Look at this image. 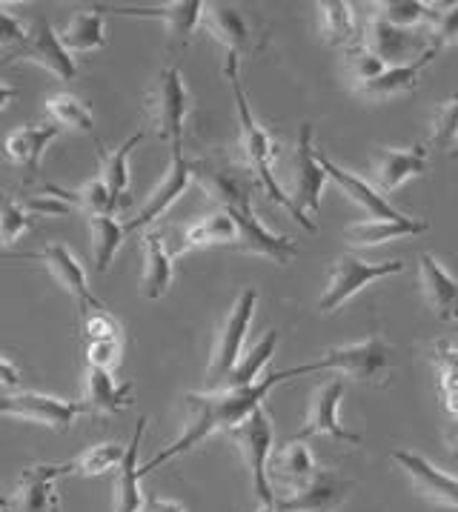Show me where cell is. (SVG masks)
<instances>
[{
    "label": "cell",
    "mask_w": 458,
    "mask_h": 512,
    "mask_svg": "<svg viewBox=\"0 0 458 512\" xmlns=\"http://www.w3.org/2000/svg\"><path fill=\"white\" fill-rule=\"evenodd\" d=\"M290 381V372H272L267 378H261L258 384L244 387V390H212V392H189L187 407L189 418L184 432L169 444L167 450H161L152 461H146L141 467V478L149 475L152 470L164 467L167 461L187 455L189 450H195L198 444H204L209 435L215 432H229L232 427H238L244 418H250L258 407H264V398L270 395L278 384Z\"/></svg>",
    "instance_id": "cell-1"
},
{
    "label": "cell",
    "mask_w": 458,
    "mask_h": 512,
    "mask_svg": "<svg viewBox=\"0 0 458 512\" xmlns=\"http://www.w3.org/2000/svg\"><path fill=\"white\" fill-rule=\"evenodd\" d=\"M192 175H195V184L207 192L209 201H215L232 218V224L238 229V241H235L238 252L270 258L278 267H287L292 258H298L301 249L292 238L275 235L258 221L252 209V184L247 178H241L232 166L215 164V161H192Z\"/></svg>",
    "instance_id": "cell-2"
},
{
    "label": "cell",
    "mask_w": 458,
    "mask_h": 512,
    "mask_svg": "<svg viewBox=\"0 0 458 512\" xmlns=\"http://www.w3.org/2000/svg\"><path fill=\"white\" fill-rule=\"evenodd\" d=\"M224 75H227L229 86H232V98H235V112H238V132H241V155H244V164L250 166L258 178V184L264 186L267 198L275 201L278 206H284L292 215L295 224H301L307 232H315L313 221L301 218L298 209L292 206L290 195L284 192V186L278 184L275 178V169H272V161H275V144H272L270 132L255 121L252 115L250 101H247V92L241 86V78H238V58L227 55V63H224Z\"/></svg>",
    "instance_id": "cell-3"
},
{
    "label": "cell",
    "mask_w": 458,
    "mask_h": 512,
    "mask_svg": "<svg viewBox=\"0 0 458 512\" xmlns=\"http://www.w3.org/2000/svg\"><path fill=\"white\" fill-rule=\"evenodd\" d=\"M144 106L158 138L169 144L172 152H184V129H187L192 98H189L187 83H184V75L178 66H167L155 78V83L146 92Z\"/></svg>",
    "instance_id": "cell-4"
},
{
    "label": "cell",
    "mask_w": 458,
    "mask_h": 512,
    "mask_svg": "<svg viewBox=\"0 0 458 512\" xmlns=\"http://www.w3.org/2000/svg\"><path fill=\"white\" fill-rule=\"evenodd\" d=\"M255 307H258V289L247 287L238 295L235 307L229 309L227 321L218 329V338H215V347H212L207 367L209 392L221 390L224 381L229 378V372L241 361V352H244V341H247V332H250Z\"/></svg>",
    "instance_id": "cell-5"
},
{
    "label": "cell",
    "mask_w": 458,
    "mask_h": 512,
    "mask_svg": "<svg viewBox=\"0 0 458 512\" xmlns=\"http://www.w3.org/2000/svg\"><path fill=\"white\" fill-rule=\"evenodd\" d=\"M321 369H338L344 375H350L355 381L375 384L381 381V375L390 369V347L381 335H373L367 341H355L344 347H333L324 352V358H318L313 364H301V367L287 369L290 378L307 375V372H321Z\"/></svg>",
    "instance_id": "cell-6"
},
{
    "label": "cell",
    "mask_w": 458,
    "mask_h": 512,
    "mask_svg": "<svg viewBox=\"0 0 458 512\" xmlns=\"http://www.w3.org/2000/svg\"><path fill=\"white\" fill-rule=\"evenodd\" d=\"M229 438L244 455V464L250 470L252 492L261 504H275V492L270 484V458H272V421L264 407L244 418L238 427L229 430Z\"/></svg>",
    "instance_id": "cell-7"
},
{
    "label": "cell",
    "mask_w": 458,
    "mask_h": 512,
    "mask_svg": "<svg viewBox=\"0 0 458 512\" xmlns=\"http://www.w3.org/2000/svg\"><path fill=\"white\" fill-rule=\"evenodd\" d=\"M63 475H72V461L26 467L12 492L0 498V512H61L58 481Z\"/></svg>",
    "instance_id": "cell-8"
},
{
    "label": "cell",
    "mask_w": 458,
    "mask_h": 512,
    "mask_svg": "<svg viewBox=\"0 0 458 512\" xmlns=\"http://www.w3.org/2000/svg\"><path fill=\"white\" fill-rule=\"evenodd\" d=\"M21 418L29 424H41L46 430L69 432L72 424L89 415L84 401H66V398H52L43 392H9L0 398V418Z\"/></svg>",
    "instance_id": "cell-9"
},
{
    "label": "cell",
    "mask_w": 458,
    "mask_h": 512,
    "mask_svg": "<svg viewBox=\"0 0 458 512\" xmlns=\"http://www.w3.org/2000/svg\"><path fill=\"white\" fill-rule=\"evenodd\" d=\"M404 269V261H384V264H370V261H361L353 252H344L333 261L330 269V284L324 289L318 309L321 312H335L341 309L353 295H358L367 284H373L378 278H387V275H398Z\"/></svg>",
    "instance_id": "cell-10"
},
{
    "label": "cell",
    "mask_w": 458,
    "mask_h": 512,
    "mask_svg": "<svg viewBox=\"0 0 458 512\" xmlns=\"http://www.w3.org/2000/svg\"><path fill=\"white\" fill-rule=\"evenodd\" d=\"M290 169L292 206L298 209L301 218H307V212L318 215V209H321V192H324V184H327V172L318 164V155H315L313 146V126L310 123H301V129H298V141H295Z\"/></svg>",
    "instance_id": "cell-11"
},
{
    "label": "cell",
    "mask_w": 458,
    "mask_h": 512,
    "mask_svg": "<svg viewBox=\"0 0 458 512\" xmlns=\"http://www.w3.org/2000/svg\"><path fill=\"white\" fill-rule=\"evenodd\" d=\"M12 258H21V261H41L43 267L49 269V275L61 284L72 298H75V304H78V312L86 315V312H92V309H106L101 304V298L89 289V281H86V272L81 267V261L69 252V246L66 244H46L41 252H26V255H12Z\"/></svg>",
    "instance_id": "cell-12"
},
{
    "label": "cell",
    "mask_w": 458,
    "mask_h": 512,
    "mask_svg": "<svg viewBox=\"0 0 458 512\" xmlns=\"http://www.w3.org/2000/svg\"><path fill=\"white\" fill-rule=\"evenodd\" d=\"M18 61L38 63L41 69H46L49 75H55L61 83H72L78 78V63L75 55L66 52V46L61 43V35L52 29V23L46 18H35L29 26V38L21 46V52H15Z\"/></svg>",
    "instance_id": "cell-13"
},
{
    "label": "cell",
    "mask_w": 458,
    "mask_h": 512,
    "mask_svg": "<svg viewBox=\"0 0 458 512\" xmlns=\"http://www.w3.org/2000/svg\"><path fill=\"white\" fill-rule=\"evenodd\" d=\"M101 15L115 12L124 18H152L167 26L169 41L184 46L192 38V32L201 26L204 0H175V3H155V6H95Z\"/></svg>",
    "instance_id": "cell-14"
},
{
    "label": "cell",
    "mask_w": 458,
    "mask_h": 512,
    "mask_svg": "<svg viewBox=\"0 0 458 512\" xmlns=\"http://www.w3.org/2000/svg\"><path fill=\"white\" fill-rule=\"evenodd\" d=\"M355 481L341 478L333 470H318L313 481L304 487L292 490L290 495H275V510L278 512H333L350 492Z\"/></svg>",
    "instance_id": "cell-15"
},
{
    "label": "cell",
    "mask_w": 458,
    "mask_h": 512,
    "mask_svg": "<svg viewBox=\"0 0 458 512\" xmlns=\"http://www.w3.org/2000/svg\"><path fill=\"white\" fill-rule=\"evenodd\" d=\"M341 398H344V381L341 378L324 381L313 392L310 410H307V421H304L301 430L295 432L292 441H307V438H315V435H330L335 441H347V444L358 447L361 444V435L344 430L341 421H338V404H341Z\"/></svg>",
    "instance_id": "cell-16"
},
{
    "label": "cell",
    "mask_w": 458,
    "mask_h": 512,
    "mask_svg": "<svg viewBox=\"0 0 458 512\" xmlns=\"http://www.w3.org/2000/svg\"><path fill=\"white\" fill-rule=\"evenodd\" d=\"M195 184V175H192V161H189L184 152H172V161H169L167 175L161 178V184L152 189V195L146 198L144 209L129 221L126 232L132 229H144V226L155 224L158 218H164L169 209L175 206V201L187 192L189 186Z\"/></svg>",
    "instance_id": "cell-17"
},
{
    "label": "cell",
    "mask_w": 458,
    "mask_h": 512,
    "mask_svg": "<svg viewBox=\"0 0 458 512\" xmlns=\"http://www.w3.org/2000/svg\"><path fill=\"white\" fill-rule=\"evenodd\" d=\"M373 181L378 192H396L398 186L430 169L427 146H410V149H393V146H375L370 152Z\"/></svg>",
    "instance_id": "cell-18"
},
{
    "label": "cell",
    "mask_w": 458,
    "mask_h": 512,
    "mask_svg": "<svg viewBox=\"0 0 458 512\" xmlns=\"http://www.w3.org/2000/svg\"><path fill=\"white\" fill-rule=\"evenodd\" d=\"M201 29L212 35L218 43L227 46V55L232 58H244L258 52V43L252 35L250 21L229 3H204V15H201Z\"/></svg>",
    "instance_id": "cell-19"
},
{
    "label": "cell",
    "mask_w": 458,
    "mask_h": 512,
    "mask_svg": "<svg viewBox=\"0 0 458 512\" xmlns=\"http://www.w3.org/2000/svg\"><path fill=\"white\" fill-rule=\"evenodd\" d=\"M393 461H396L401 470L410 475V481L416 484V490L436 501L441 507H453L458 510V478L450 472L438 470L436 464H430L424 455H418L413 450H396L393 452Z\"/></svg>",
    "instance_id": "cell-20"
},
{
    "label": "cell",
    "mask_w": 458,
    "mask_h": 512,
    "mask_svg": "<svg viewBox=\"0 0 458 512\" xmlns=\"http://www.w3.org/2000/svg\"><path fill=\"white\" fill-rule=\"evenodd\" d=\"M146 432V418L135 424V432L126 444V455L121 467L115 470V498H112V510L115 512H144L146 495L141 492V464H138V452Z\"/></svg>",
    "instance_id": "cell-21"
},
{
    "label": "cell",
    "mask_w": 458,
    "mask_h": 512,
    "mask_svg": "<svg viewBox=\"0 0 458 512\" xmlns=\"http://www.w3.org/2000/svg\"><path fill=\"white\" fill-rule=\"evenodd\" d=\"M315 155H318V164H321V169L327 172V178H333L335 184L341 186V192H344V195H347L358 209H364V212H367V218H387V221H398V218H404L396 206L390 204V201L375 189V186H370L367 181H361L358 175H350L347 169H341L338 164H333L324 152H318V149H315Z\"/></svg>",
    "instance_id": "cell-22"
},
{
    "label": "cell",
    "mask_w": 458,
    "mask_h": 512,
    "mask_svg": "<svg viewBox=\"0 0 458 512\" xmlns=\"http://www.w3.org/2000/svg\"><path fill=\"white\" fill-rule=\"evenodd\" d=\"M418 269H421V292L427 307L436 312L441 321H458V281L444 272L430 252L418 255Z\"/></svg>",
    "instance_id": "cell-23"
},
{
    "label": "cell",
    "mask_w": 458,
    "mask_h": 512,
    "mask_svg": "<svg viewBox=\"0 0 458 512\" xmlns=\"http://www.w3.org/2000/svg\"><path fill=\"white\" fill-rule=\"evenodd\" d=\"M144 249V272H141V295L146 301H158L167 295L175 278V258L169 255V246L161 232H144L141 238Z\"/></svg>",
    "instance_id": "cell-24"
},
{
    "label": "cell",
    "mask_w": 458,
    "mask_h": 512,
    "mask_svg": "<svg viewBox=\"0 0 458 512\" xmlns=\"http://www.w3.org/2000/svg\"><path fill=\"white\" fill-rule=\"evenodd\" d=\"M235 241H238V229H235V224H232V218H229L227 212H224V209H218V212H212V215H204L201 221H195V224L178 229L175 244H167V246H169V255H172V258H178V255H184V252L204 249V246H218V244L235 246Z\"/></svg>",
    "instance_id": "cell-25"
},
{
    "label": "cell",
    "mask_w": 458,
    "mask_h": 512,
    "mask_svg": "<svg viewBox=\"0 0 458 512\" xmlns=\"http://www.w3.org/2000/svg\"><path fill=\"white\" fill-rule=\"evenodd\" d=\"M438 58V49L433 46H427L418 58L413 61L401 63V66H393V69H387L384 75H378L375 81L364 83L361 89H355L358 95H364V98H373V101H387V98H396V95H404V92H413L418 86V78H421V72L430 66V63Z\"/></svg>",
    "instance_id": "cell-26"
},
{
    "label": "cell",
    "mask_w": 458,
    "mask_h": 512,
    "mask_svg": "<svg viewBox=\"0 0 458 512\" xmlns=\"http://www.w3.org/2000/svg\"><path fill=\"white\" fill-rule=\"evenodd\" d=\"M61 135V129L55 123H43V126H18L6 135L3 141V152L6 158L21 169L35 172L43 161L46 146L52 144Z\"/></svg>",
    "instance_id": "cell-27"
},
{
    "label": "cell",
    "mask_w": 458,
    "mask_h": 512,
    "mask_svg": "<svg viewBox=\"0 0 458 512\" xmlns=\"http://www.w3.org/2000/svg\"><path fill=\"white\" fill-rule=\"evenodd\" d=\"M84 404L89 407V412H98V415H118L135 404L132 384H118L115 375L106 369L86 367Z\"/></svg>",
    "instance_id": "cell-28"
},
{
    "label": "cell",
    "mask_w": 458,
    "mask_h": 512,
    "mask_svg": "<svg viewBox=\"0 0 458 512\" xmlns=\"http://www.w3.org/2000/svg\"><path fill=\"white\" fill-rule=\"evenodd\" d=\"M361 43H364L370 52H375L384 63L396 61V66H401L404 58H407L410 52H416L418 46H421V38H418L416 32H404V29L390 26L378 12H373L367 26H364V41Z\"/></svg>",
    "instance_id": "cell-29"
},
{
    "label": "cell",
    "mask_w": 458,
    "mask_h": 512,
    "mask_svg": "<svg viewBox=\"0 0 458 512\" xmlns=\"http://www.w3.org/2000/svg\"><path fill=\"white\" fill-rule=\"evenodd\" d=\"M318 470L321 467L315 464L313 452H310V447H304V441H287L270 458V470L267 472H270V484L278 481L281 487H287L292 492L304 487L307 481H313Z\"/></svg>",
    "instance_id": "cell-30"
},
{
    "label": "cell",
    "mask_w": 458,
    "mask_h": 512,
    "mask_svg": "<svg viewBox=\"0 0 458 512\" xmlns=\"http://www.w3.org/2000/svg\"><path fill=\"white\" fill-rule=\"evenodd\" d=\"M430 229L427 221H418V218H398V221H387V218H367L361 224L347 226L344 232V241L350 246H375L384 244V241H393L401 235H424Z\"/></svg>",
    "instance_id": "cell-31"
},
{
    "label": "cell",
    "mask_w": 458,
    "mask_h": 512,
    "mask_svg": "<svg viewBox=\"0 0 458 512\" xmlns=\"http://www.w3.org/2000/svg\"><path fill=\"white\" fill-rule=\"evenodd\" d=\"M61 43L69 55H86L106 46V18L98 9H84L63 26Z\"/></svg>",
    "instance_id": "cell-32"
},
{
    "label": "cell",
    "mask_w": 458,
    "mask_h": 512,
    "mask_svg": "<svg viewBox=\"0 0 458 512\" xmlns=\"http://www.w3.org/2000/svg\"><path fill=\"white\" fill-rule=\"evenodd\" d=\"M46 115L52 118V123H55L58 129L84 132V135H89L95 144H101V141H98V132H95V115H92V109H89L78 95L61 92V95L46 98Z\"/></svg>",
    "instance_id": "cell-33"
},
{
    "label": "cell",
    "mask_w": 458,
    "mask_h": 512,
    "mask_svg": "<svg viewBox=\"0 0 458 512\" xmlns=\"http://www.w3.org/2000/svg\"><path fill=\"white\" fill-rule=\"evenodd\" d=\"M89 235H92V258L95 269L106 272L115 255L121 252L126 238V226L115 221V215H89Z\"/></svg>",
    "instance_id": "cell-34"
},
{
    "label": "cell",
    "mask_w": 458,
    "mask_h": 512,
    "mask_svg": "<svg viewBox=\"0 0 458 512\" xmlns=\"http://www.w3.org/2000/svg\"><path fill=\"white\" fill-rule=\"evenodd\" d=\"M275 347H278V329H270L247 355H241V361H238L235 369L229 372V378L224 381L221 390H244V387L258 384V381H261L258 372L270 364V358L275 355Z\"/></svg>",
    "instance_id": "cell-35"
},
{
    "label": "cell",
    "mask_w": 458,
    "mask_h": 512,
    "mask_svg": "<svg viewBox=\"0 0 458 512\" xmlns=\"http://www.w3.org/2000/svg\"><path fill=\"white\" fill-rule=\"evenodd\" d=\"M46 192L58 195V198H63L66 204H72L75 209H86L89 215H118V209H121V201L106 189V184L101 178L86 181V184L81 186V189H75V192L61 189V186H49Z\"/></svg>",
    "instance_id": "cell-36"
},
{
    "label": "cell",
    "mask_w": 458,
    "mask_h": 512,
    "mask_svg": "<svg viewBox=\"0 0 458 512\" xmlns=\"http://www.w3.org/2000/svg\"><path fill=\"white\" fill-rule=\"evenodd\" d=\"M318 12H321V35L330 46H353L355 32V12L353 3H344V0H324L318 3Z\"/></svg>",
    "instance_id": "cell-37"
},
{
    "label": "cell",
    "mask_w": 458,
    "mask_h": 512,
    "mask_svg": "<svg viewBox=\"0 0 458 512\" xmlns=\"http://www.w3.org/2000/svg\"><path fill=\"white\" fill-rule=\"evenodd\" d=\"M126 455V444L118 441H101V444H92L86 447L75 461H72V475L78 478H95V475H104L121 467Z\"/></svg>",
    "instance_id": "cell-38"
},
{
    "label": "cell",
    "mask_w": 458,
    "mask_h": 512,
    "mask_svg": "<svg viewBox=\"0 0 458 512\" xmlns=\"http://www.w3.org/2000/svg\"><path fill=\"white\" fill-rule=\"evenodd\" d=\"M375 9L390 26L404 29V32H416L418 26L433 23V15H436V6L421 3V0H384V3H375Z\"/></svg>",
    "instance_id": "cell-39"
},
{
    "label": "cell",
    "mask_w": 458,
    "mask_h": 512,
    "mask_svg": "<svg viewBox=\"0 0 458 512\" xmlns=\"http://www.w3.org/2000/svg\"><path fill=\"white\" fill-rule=\"evenodd\" d=\"M144 141V132H132L126 138L124 144L118 146L115 152H104V169H101V181L106 184V189L121 201L126 189H129V158H132V149Z\"/></svg>",
    "instance_id": "cell-40"
},
{
    "label": "cell",
    "mask_w": 458,
    "mask_h": 512,
    "mask_svg": "<svg viewBox=\"0 0 458 512\" xmlns=\"http://www.w3.org/2000/svg\"><path fill=\"white\" fill-rule=\"evenodd\" d=\"M29 229H32V212L26 209L23 198L0 192V244H18Z\"/></svg>",
    "instance_id": "cell-41"
},
{
    "label": "cell",
    "mask_w": 458,
    "mask_h": 512,
    "mask_svg": "<svg viewBox=\"0 0 458 512\" xmlns=\"http://www.w3.org/2000/svg\"><path fill=\"white\" fill-rule=\"evenodd\" d=\"M344 69H347V78L353 81V89H361L364 83L375 81L378 75L387 72V63L381 61L375 52H370L364 43H353L344 55Z\"/></svg>",
    "instance_id": "cell-42"
},
{
    "label": "cell",
    "mask_w": 458,
    "mask_h": 512,
    "mask_svg": "<svg viewBox=\"0 0 458 512\" xmlns=\"http://www.w3.org/2000/svg\"><path fill=\"white\" fill-rule=\"evenodd\" d=\"M458 141V95L444 101L433 112V138L430 144L441 149V152H453Z\"/></svg>",
    "instance_id": "cell-43"
},
{
    "label": "cell",
    "mask_w": 458,
    "mask_h": 512,
    "mask_svg": "<svg viewBox=\"0 0 458 512\" xmlns=\"http://www.w3.org/2000/svg\"><path fill=\"white\" fill-rule=\"evenodd\" d=\"M81 318H84V332L89 344L92 341H121V324L106 309H92Z\"/></svg>",
    "instance_id": "cell-44"
},
{
    "label": "cell",
    "mask_w": 458,
    "mask_h": 512,
    "mask_svg": "<svg viewBox=\"0 0 458 512\" xmlns=\"http://www.w3.org/2000/svg\"><path fill=\"white\" fill-rule=\"evenodd\" d=\"M458 43V3L447 6L433 15V38H430V46L433 49H447V46H456Z\"/></svg>",
    "instance_id": "cell-45"
},
{
    "label": "cell",
    "mask_w": 458,
    "mask_h": 512,
    "mask_svg": "<svg viewBox=\"0 0 458 512\" xmlns=\"http://www.w3.org/2000/svg\"><path fill=\"white\" fill-rule=\"evenodd\" d=\"M124 361V341H92L86 349V364L95 369L115 372Z\"/></svg>",
    "instance_id": "cell-46"
},
{
    "label": "cell",
    "mask_w": 458,
    "mask_h": 512,
    "mask_svg": "<svg viewBox=\"0 0 458 512\" xmlns=\"http://www.w3.org/2000/svg\"><path fill=\"white\" fill-rule=\"evenodd\" d=\"M29 38V29L23 26L6 6H0V49H15L23 46Z\"/></svg>",
    "instance_id": "cell-47"
},
{
    "label": "cell",
    "mask_w": 458,
    "mask_h": 512,
    "mask_svg": "<svg viewBox=\"0 0 458 512\" xmlns=\"http://www.w3.org/2000/svg\"><path fill=\"white\" fill-rule=\"evenodd\" d=\"M23 204H26L29 212H38V215H69V212H75V206L66 204L63 198L52 195V192H46V195H35V198H26Z\"/></svg>",
    "instance_id": "cell-48"
},
{
    "label": "cell",
    "mask_w": 458,
    "mask_h": 512,
    "mask_svg": "<svg viewBox=\"0 0 458 512\" xmlns=\"http://www.w3.org/2000/svg\"><path fill=\"white\" fill-rule=\"evenodd\" d=\"M433 361L438 364V375L458 378V349L444 344V341H438L436 347H433Z\"/></svg>",
    "instance_id": "cell-49"
},
{
    "label": "cell",
    "mask_w": 458,
    "mask_h": 512,
    "mask_svg": "<svg viewBox=\"0 0 458 512\" xmlns=\"http://www.w3.org/2000/svg\"><path fill=\"white\" fill-rule=\"evenodd\" d=\"M23 375L18 364H12L9 358H0V387L3 390H18L21 387Z\"/></svg>",
    "instance_id": "cell-50"
},
{
    "label": "cell",
    "mask_w": 458,
    "mask_h": 512,
    "mask_svg": "<svg viewBox=\"0 0 458 512\" xmlns=\"http://www.w3.org/2000/svg\"><path fill=\"white\" fill-rule=\"evenodd\" d=\"M144 512H187V507L172 498H146Z\"/></svg>",
    "instance_id": "cell-51"
},
{
    "label": "cell",
    "mask_w": 458,
    "mask_h": 512,
    "mask_svg": "<svg viewBox=\"0 0 458 512\" xmlns=\"http://www.w3.org/2000/svg\"><path fill=\"white\" fill-rule=\"evenodd\" d=\"M12 61H18V58H15V55H12V58H0V69H6V63H12ZM15 98H18V92H15L12 86H3V83H0V112H3L9 103L15 101Z\"/></svg>",
    "instance_id": "cell-52"
},
{
    "label": "cell",
    "mask_w": 458,
    "mask_h": 512,
    "mask_svg": "<svg viewBox=\"0 0 458 512\" xmlns=\"http://www.w3.org/2000/svg\"><path fill=\"white\" fill-rule=\"evenodd\" d=\"M441 404H444L447 415L458 421V390H441Z\"/></svg>",
    "instance_id": "cell-53"
},
{
    "label": "cell",
    "mask_w": 458,
    "mask_h": 512,
    "mask_svg": "<svg viewBox=\"0 0 458 512\" xmlns=\"http://www.w3.org/2000/svg\"><path fill=\"white\" fill-rule=\"evenodd\" d=\"M447 447H450V452L458 458V421H453L450 430H447Z\"/></svg>",
    "instance_id": "cell-54"
},
{
    "label": "cell",
    "mask_w": 458,
    "mask_h": 512,
    "mask_svg": "<svg viewBox=\"0 0 458 512\" xmlns=\"http://www.w3.org/2000/svg\"><path fill=\"white\" fill-rule=\"evenodd\" d=\"M255 512H278V510H275V504H261Z\"/></svg>",
    "instance_id": "cell-55"
},
{
    "label": "cell",
    "mask_w": 458,
    "mask_h": 512,
    "mask_svg": "<svg viewBox=\"0 0 458 512\" xmlns=\"http://www.w3.org/2000/svg\"><path fill=\"white\" fill-rule=\"evenodd\" d=\"M450 155H453V158H458V149H453V152H450Z\"/></svg>",
    "instance_id": "cell-56"
}]
</instances>
